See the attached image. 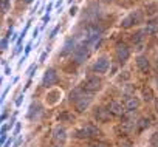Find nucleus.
Here are the masks:
<instances>
[{"label":"nucleus","mask_w":158,"mask_h":147,"mask_svg":"<svg viewBox=\"0 0 158 147\" xmlns=\"http://www.w3.org/2000/svg\"><path fill=\"white\" fill-rule=\"evenodd\" d=\"M48 53H50V48H48L47 51H44V53L40 54V57H39V62H45V59H47V56H48Z\"/></svg>","instance_id":"cd10ccee"},{"label":"nucleus","mask_w":158,"mask_h":147,"mask_svg":"<svg viewBox=\"0 0 158 147\" xmlns=\"http://www.w3.org/2000/svg\"><path fill=\"white\" fill-rule=\"evenodd\" d=\"M36 70H37V63H33V65H31V67L27 70V75H28V76H33Z\"/></svg>","instance_id":"393cba45"},{"label":"nucleus","mask_w":158,"mask_h":147,"mask_svg":"<svg viewBox=\"0 0 158 147\" xmlns=\"http://www.w3.org/2000/svg\"><path fill=\"white\" fill-rule=\"evenodd\" d=\"M109 68H110V60H109V57H106V56L98 57V59L93 62V65H92V71H93V73H98V75H104V73H107Z\"/></svg>","instance_id":"20e7f679"},{"label":"nucleus","mask_w":158,"mask_h":147,"mask_svg":"<svg viewBox=\"0 0 158 147\" xmlns=\"http://www.w3.org/2000/svg\"><path fill=\"white\" fill-rule=\"evenodd\" d=\"M71 56H73V62H74V63L81 65V63L87 62V59H89V56H90V47H89L85 42L81 43V45H77L76 50H74V53H73Z\"/></svg>","instance_id":"f257e3e1"},{"label":"nucleus","mask_w":158,"mask_h":147,"mask_svg":"<svg viewBox=\"0 0 158 147\" xmlns=\"http://www.w3.org/2000/svg\"><path fill=\"white\" fill-rule=\"evenodd\" d=\"M155 22H156V23H158V17H156V20H155Z\"/></svg>","instance_id":"79ce46f5"},{"label":"nucleus","mask_w":158,"mask_h":147,"mask_svg":"<svg viewBox=\"0 0 158 147\" xmlns=\"http://www.w3.org/2000/svg\"><path fill=\"white\" fill-rule=\"evenodd\" d=\"M143 98H144V101H152V99H153L152 88H149V87H144V88H143Z\"/></svg>","instance_id":"412c9836"},{"label":"nucleus","mask_w":158,"mask_h":147,"mask_svg":"<svg viewBox=\"0 0 158 147\" xmlns=\"http://www.w3.org/2000/svg\"><path fill=\"white\" fill-rule=\"evenodd\" d=\"M59 81V76H57V71L54 68H48L45 73H44V78H42V85L50 88L53 85H56Z\"/></svg>","instance_id":"39448f33"},{"label":"nucleus","mask_w":158,"mask_h":147,"mask_svg":"<svg viewBox=\"0 0 158 147\" xmlns=\"http://www.w3.org/2000/svg\"><path fill=\"white\" fill-rule=\"evenodd\" d=\"M84 88H81V87H77V88H74V90H71V93H70V102H76V101H79L81 99V96L84 95Z\"/></svg>","instance_id":"dca6fc26"},{"label":"nucleus","mask_w":158,"mask_h":147,"mask_svg":"<svg viewBox=\"0 0 158 147\" xmlns=\"http://www.w3.org/2000/svg\"><path fill=\"white\" fill-rule=\"evenodd\" d=\"M155 110L158 112V99H156V102H155Z\"/></svg>","instance_id":"ea45409f"},{"label":"nucleus","mask_w":158,"mask_h":147,"mask_svg":"<svg viewBox=\"0 0 158 147\" xmlns=\"http://www.w3.org/2000/svg\"><path fill=\"white\" fill-rule=\"evenodd\" d=\"M119 147H130V144H129V142H123Z\"/></svg>","instance_id":"4c0bfd02"},{"label":"nucleus","mask_w":158,"mask_h":147,"mask_svg":"<svg viewBox=\"0 0 158 147\" xmlns=\"http://www.w3.org/2000/svg\"><path fill=\"white\" fill-rule=\"evenodd\" d=\"M116 57H118V60L121 63H124V62L129 60V57H130V48L124 42H119L116 45Z\"/></svg>","instance_id":"0eeeda50"},{"label":"nucleus","mask_w":158,"mask_h":147,"mask_svg":"<svg viewBox=\"0 0 158 147\" xmlns=\"http://www.w3.org/2000/svg\"><path fill=\"white\" fill-rule=\"evenodd\" d=\"M42 112H44V107L39 102H33L30 105V110H28V119H31V121L39 119L40 115H42Z\"/></svg>","instance_id":"9d476101"},{"label":"nucleus","mask_w":158,"mask_h":147,"mask_svg":"<svg viewBox=\"0 0 158 147\" xmlns=\"http://www.w3.org/2000/svg\"><path fill=\"white\" fill-rule=\"evenodd\" d=\"M93 116H95V119H96L98 122H107L109 118H110V112L106 110V108H102V107H96Z\"/></svg>","instance_id":"9b49d317"},{"label":"nucleus","mask_w":158,"mask_h":147,"mask_svg":"<svg viewBox=\"0 0 158 147\" xmlns=\"http://www.w3.org/2000/svg\"><path fill=\"white\" fill-rule=\"evenodd\" d=\"M141 22H143V11L138 10V11H135V13H130L127 17H124V19L121 20V27H123L124 30H127V28H132V27H135V25H139Z\"/></svg>","instance_id":"f03ea898"},{"label":"nucleus","mask_w":158,"mask_h":147,"mask_svg":"<svg viewBox=\"0 0 158 147\" xmlns=\"http://www.w3.org/2000/svg\"><path fill=\"white\" fill-rule=\"evenodd\" d=\"M22 101H23V93H22V95H19V96H17V99H16V105H17V107H19V105H20V104H22Z\"/></svg>","instance_id":"7c9ffc66"},{"label":"nucleus","mask_w":158,"mask_h":147,"mask_svg":"<svg viewBox=\"0 0 158 147\" xmlns=\"http://www.w3.org/2000/svg\"><path fill=\"white\" fill-rule=\"evenodd\" d=\"M144 31H146L147 36H155V34L158 33V23H156V22H149V23L146 25Z\"/></svg>","instance_id":"f3484780"},{"label":"nucleus","mask_w":158,"mask_h":147,"mask_svg":"<svg viewBox=\"0 0 158 147\" xmlns=\"http://www.w3.org/2000/svg\"><path fill=\"white\" fill-rule=\"evenodd\" d=\"M51 10H53V3H48V6H47V13H45V14H50Z\"/></svg>","instance_id":"473e14b6"},{"label":"nucleus","mask_w":158,"mask_h":147,"mask_svg":"<svg viewBox=\"0 0 158 147\" xmlns=\"http://www.w3.org/2000/svg\"><path fill=\"white\" fill-rule=\"evenodd\" d=\"M92 99H93V93H84V95L81 96V99L74 102V107H76V110H77L79 113H81V112H84V110H85V108L90 105Z\"/></svg>","instance_id":"1a4fd4ad"},{"label":"nucleus","mask_w":158,"mask_h":147,"mask_svg":"<svg viewBox=\"0 0 158 147\" xmlns=\"http://www.w3.org/2000/svg\"><path fill=\"white\" fill-rule=\"evenodd\" d=\"M104 2H109V0H104Z\"/></svg>","instance_id":"c03bdc74"},{"label":"nucleus","mask_w":158,"mask_h":147,"mask_svg":"<svg viewBox=\"0 0 158 147\" xmlns=\"http://www.w3.org/2000/svg\"><path fill=\"white\" fill-rule=\"evenodd\" d=\"M8 40H10V39H8L6 36H5V37L2 39V50H3V51H5L6 48H8Z\"/></svg>","instance_id":"bb28decb"},{"label":"nucleus","mask_w":158,"mask_h":147,"mask_svg":"<svg viewBox=\"0 0 158 147\" xmlns=\"http://www.w3.org/2000/svg\"><path fill=\"white\" fill-rule=\"evenodd\" d=\"M5 75H11V67H5Z\"/></svg>","instance_id":"f704fd0d"},{"label":"nucleus","mask_w":158,"mask_h":147,"mask_svg":"<svg viewBox=\"0 0 158 147\" xmlns=\"http://www.w3.org/2000/svg\"><path fill=\"white\" fill-rule=\"evenodd\" d=\"M101 87H102V81H101V78H98V76H90V78H87V79L84 81V84H82V88H84L87 93H95V92H98Z\"/></svg>","instance_id":"7ed1b4c3"},{"label":"nucleus","mask_w":158,"mask_h":147,"mask_svg":"<svg viewBox=\"0 0 158 147\" xmlns=\"http://www.w3.org/2000/svg\"><path fill=\"white\" fill-rule=\"evenodd\" d=\"M57 119H59L60 122H73V121H74V116H73V113H70V112H64V113H60V115L57 116Z\"/></svg>","instance_id":"6ab92c4d"},{"label":"nucleus","mask_w":158,"mask_h":147,"mask_svg":"<svg viewBox=\"0 0 158 147\" xmlns=\"http://www.w3.org/2000/svg\"><path fill=\"white\" fill-rule=\"evenodd\" d=\"M68 14H70L71 17H73V16H76V14H77V6H74V5H73V6H70V11H68Z\"/></svg>","instance_id":"a878e982"},{"label":"nucleus","mask_w":158,"mask_h":147,"mask_svg":"<svg viewBox=\"0 0 158 147\" xmlns=\"http://www.w3.org/2000/svg\"><path fill=\"white\" fill-rule=\"evenodd\" d=\"M60 95V92H57V90H53V92H50L48 93V96H47V101L50 102V104H56L57 102V98L56 96H59Z\"/></svg>","instance_id":"aec40b11"},{"label":"nucleus","mask_w":158,"mask_h":147,"mask_svg":"<svg viewBox=\"0 0 158 147\" xmlns=\"http://www.w3.org/2000/svg\"><path fill=\"white\" fill-rule=\"evenodd\" d=\"M90 147H109V144L107 142H93V144H90Z\"/></svg>","instance_id":"c85d7f7f"},{"label":"nucleus","mask_w":158,"mask_h":147,"mask_svg":"<svg viewBox=\"0 0 158 147\" xmlns=\"http://www.w3.org/2000/svg\"><path fill=\"white\" fill-rule=\"evenodd\" d=\"M19 132H20V124H17V125H16V129H14V135H17Z\"/></svg>","instance_id":"c9c22d12"},{"label":"nucleus","mask_w":158,"mask_h":147,"mask_svg":"<svg viewBox=\"0 0 158 147\" xmlns=\"http://www.w3.org/2000/svg\"><path fill=\"white\" fill-rule=\"evenodd\" d=\"M135 125H136V129H138V130H144L146 127H149V119L141 118L138 122H135Z\"/></svg>","instance_id":"5701e85b"},{"label":"nucleus","mask_w":158,"mask_h":147,"mask_svg":"<svg viewBox=\"0 0 158 147\" xmlns=\"http://www.w3.org/2000/svg\"><path fill=\"white\" fill-rule=\"evenodd\" d=\"M124 108L126 107H123V104H119V102H112L109 105V112L112 115H124Z\"/></svg>","instance_id":"2eb2a0df"},{"label":"nucleus","mask_w":158,"mask_h":147,"mask_svg":"<svg viewBox=\"0 0 158 147\" xmlns=\"http://www.w3.org/2000/svg\"><path fill=\"white\" fill-rule=\"evenodd\" d=\"M48 22H50V14H45L44 19H42V25H47Z\"/></svg>","instance_id":"2f4dec72"},{"label":"nucleus","mask_w":158,"mask_h":147,"mask_svg":"<svg viewBox=\"0 0 158 147\" xmlns=\"http://www.w3.org/2000/svg\"><path fill=\"white\" fill-rule=\"evenodd\" d=\"M11 8V0H2L0 3V10H2V14H6Z\"/></svg>","instance_id":"4be33fe9"},{"label":"nucleus","mask_w":158,"mask_h":147,"mask_svg":"<svg viewBox=\"0 0 158 147\" xmlns=\"http://www.w3.org/2000/svg\"><path fill=\"white\" fill-rule=\"evenodd\" d=\"M57 30H59V27H56V28H54V30L51 31V34H50V37H54V36H56V33H57Z\"/></svg>","instance_id":"72a5a7b5"},{"label":"nucleus","mask_w":158,"mask_h":147,"mask_svg":"<svg viewBox=\"0 0 158 147\" xmlns=\"http://www.w3.org/2000/svg\"><path fill=\"white\" fill-rule=\"evenodd\" d=\"M33 0H23V3H31Z\"/></svg>","instance_id":"a19ab883"},{"label":"nucleus","mask_w":158,"mask_h":147,"mask_svg":"<svg viewBox=\"0 0 158 147\" xmlns=\"http://www.w3.org/2000/svg\"><path fill=\"white\" fill-rule=\"evenodd\" d=\"M156 85H158V78H156Z\"/></svg>","instance_id":"37998d69"},{"label":"nucleus","mask_w":158,"mask_h":147,"mask_svg":"<svg viewBox=\"0 0 158 147\" xmlns=\"http://www.w3.org/2000/svg\"><path fill=\"white\" fill-rule=\"evenodd\" d=\"M53 138H54V141L59 142V144L65 142V139H67V130H65L64 127L57 125V127L54 129V132H53Z\"/></svg>","instance_id":"ddd939ff"},{"label":"nucleus","mask_w":158,"mask_h":147,"mask_svg":"<svg viewBox=\"0 0 158 147\" xmlns=\"http://www.w3.org/2000/svg\"><path fill=\"white\" fill-rule=\"evenodd\" d=\"M76 39L74 37H68L65 42H64V45H62V50H60V53H59V56H62V57H65V56H68V54H73L74 53V50H76Z\"/></svg>","instance_id":"6e6552de"},{"label":"nucleus","mask_w":158,"mask_h":147,"mask_svg":"<svg viewBox=\"0 0 158 147\" xmlns=\"http://www.w3.org/2000/svg\"><path fill=\"white\" fill-rule=\"evenodd\" d=\"M31 48H33V47H31V43H28V45L25 47V53H23V56H25V57H28V54H30Z\"/></svg>","instance_id":"c756f323"},{"label":"nucleus","mask_w":158,"mask_h":147,"mask_svg":"<svg viewBox=\"0 0 158 147\" xmlns=\"http://www.w3.org/2000/svg\"><path fill=\"white\" fill-rule=\"evenodd\" d=\"M138 105H139V99L138 98H135V96H132V98H129L127 101H126V110H129V112H135L136 108H138Z\"/></svg>","instance_id":"4468645a"},{"label":"nucleus","mask_w":158,"mask_h":147,"mask_svg":"<svg viewBox=\"0 0 158 147\" xmlns=\"http://www.w3.org/2000/svg\"><path fill=\"white\" fill-rule=\"evenodd\" d=\"M144 34H146V31H144V30H139V31L133 33V34L130 36V39H132V42H133L135 45H138V43H141V42L144 40Z\"/></svg>","instance_id":"a211bd4d"},{"label":"nucleus","mask_w":158,"mask_h":147,"mask_svg":"<svg viewBox=\"0 0 158 147\" xmlns=\"http://www.w3.org/2000/svg\"><path fill=\"white\" fill-rule=\"evenodd\" d=\"M136 67H138V70H139V71L147 73V71H149V68H150V62H149L147 56L139 54V56L136 57Z\"/></svg>","instance_id":"f8f14e48"},{"label":"nucleus","mask_w":158,"mask_h":147,"mask_svg":"<svg viewBox=\"0 0 158 147\" xmlns=\"http://www.w3.org/2000/svg\"><path fill=\"white\" fill-rule=\"evenodd\" d=\"M37 34H39V30H37V28H36V30H33V37H34V39L37 37Z\"/></svg>","instance_id":"e433bc0d"},{"label":"nucleus","mask_w":158,"mask_h":147,"mask_svg":"<svg viewBox=\"0 0 158 147\" xmlns=\"http://www.w3.org/2000/svg\"><path fill=\"white\" fill-rule=\"evenodd\" d=\"M74 135H76V138H82V139L84 138H95V136L99 135V129L92 125V124H89V125H85L82 129H77Z\"/></svg>","instance_id":"423d86ee"},{"label":"nucleus","mask_w":158,"mask_h":147,"mask_svg":"<svg viewBox=\"0 0 158 147\" xmlns=\"http://www.w3.org/2000/svg\"><path fill=\"white\" fill-rule=\"evenodd\" d=\"M16 39H17V34H13V36H11V42H14Z\"/></svg>","instance_id":"58836bf2"},{"label":"nucleus","mask_w":158,"mask_h":147,"mask_svg":"<svg viewBox=\"0 0 158 147\" xmlns=\"http://www.w3.org/2000/svg\"><path fill=\"white\" fill-rule=\"evenodd\" d=\"M150 145L152 147H158V132L150 135Z\"/></svg>","instance_id":"b1692460"}]
</instances>
